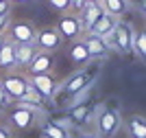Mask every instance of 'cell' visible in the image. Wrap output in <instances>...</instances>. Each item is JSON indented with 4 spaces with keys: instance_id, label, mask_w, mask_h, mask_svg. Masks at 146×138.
<instances>
[{
    "instance_id": "obj_1",
    "label": "cell",
    "mask_w": 146,
    "mask_h": 138,
    "mask_svg": "<svg viewBox=\"0 0 146 138\" xmlns=\"http://www.w3.org/2000/svg\"><path fill=\"white\" fill-rule=\"evenodd\" d=\"M109 50H116L120 55H131L135 50V29L127 20H118L116 29L105 37Z\"/></svg>"
},
{
    "instance_id": "obj_2",
    "label": "cell",
    "mask_w": 146,
    "mask_h": 138,
    "mask_svg": "<svg viewBox=\"0 0 146 138\" xmlns=\"http://www.w3.org/2000/svg\"><path fill=\"white\" fill-rule=\"evenodd\" d=\"M124 118H122L120 110L111 108V105H98L96 118H94V127H96V134L100 138H113L118 134V129L122 127Z\"/></svg>"
},
{
    "instance_id": "obj_3",
    "label": "cell",
    "mask_w": 146,
    "mask_h": 138,
    "mask_svg": "<svg viewBox=\"0 0 146 138\" xmlns=\"http://www.w3.org/2000/svg\"><path fill=\"white\" fill-rule=\"evenodd\" d=\"M96 75H98V66H87V64H85V68L72 72V75H70V77L59 85V90L63 92L66 96H72L74 92H79V90H83V88L94 85Z\"/></svg>"
},
{
    "instance_id": "obj_4",
    "label": "cell",
    "mask_w": 146,
    "mask_h": 138,
    "mask_svg": "<svg viewBox=\"0 0 146 138\" xmlns=\"http://www.w3.org/2000/svg\"><path fill=\"white\" fill-rule=\"evenodd\" d=\"M55 29L59 31L61 37L68 40V42L81 40V37L85 35V26H83V22H81V15L79 13H70V11H66L59 20H57Z\"/></svg>"
},
{
    "instance_id": "obj_5",
    "label": "cell",
    "mask_w": 146,
    "mask_h": 138,
    "mask_svg": "<svg viewBox=\"0 0 146 138\" xmlns=\"http://www.w3.org/2000/svg\"><path fill=\"white\" fill-rule=\"evenodd\" d=\"M37 110L39 108H33L29 103L18 101L15 108L11 110V114H9V120H11V125L18 127V129H29L31 125H35V120H37Z\"/></svg>"
},
{
    "instance_id": "obj_6",
    "label": "cell",
    "mask_w": 146,
    "mask_h": 138,
    "mask_svg": "<svg viewBox=\"0 0 146 138\" xmlns=\"http://www.w3.org/2000/svg\"><path fill=\"white\" fill-rule=\"evenodd\" d=\"M0 85L5 88L7 96L11 99V101H22V96L26 94V90H29V77H24V75H5V77L0 79Z\"/></svg>"
},
{
    "instance_id": "obj_7",
    "label": "cell",
    "mask_w": 146,
    "mask_h": 138,
    "mask_svg": "<svg viewBox=\"0 0 146 138\" xmlns=\"http://www.w3.org/2000/svg\"><path fill=\"white\" fill-rule=\"evenodd\" d=\"M61 44H63V37H61V33L57 29H52V26H44V29L37 31V35H35V46L39 48V50H46V53L59 50Z\"/></svg>"
},
{
    "instance_id": "obj_8",
    "label": "cell",
    "mask_w": 146,
    "mask_h": 138,
    "mask_svg": "<svg viewBox=\"0 0 146 138\" xmlns=\"http://www.w3.org/2000/svg\"><path fill=\"white\" fill-rule=\"evenodd\" d=\"M7 35H9V40L13 44H29V42H35L37 29L29 20H15V22H11Z\"/></svg>"
},
{
    "instance_id": "obj_9",
    "label": "cell",
    "mask_w": 146,
    "mask_h": 138,
    "mask_svg": "<svg viewBox=\"0 0 146 138\" xmlns=\"http://www.w3.org/2000/svg\"><path fill=\"white\" fill-rule=\"evenodd\" d=\"M29 83L35 88L44 99H52L59 92V81L50 77V72H39V75H29Z\"/></svg>"
},
{
    "instance_id": "obj_10",
    "label": "cell",
    "mask_w": 146,
    "mask_h": 138,
    "mask_svg": "<svg viewBox=\"0 0 146 138\" xmlns=\"http://www.w3.org/2000/svg\"><path fill=\"white\" fill-rule=\"evenodd\" d=\"M96 112H98V105H94V103L90 101V103H85V105H79V108H72V110H70L68 120L74 123L76 127H81V125H85V123H94Z\"/></svg>"
},
{
    "instance_id": "obj_11",
    "label": "cell",
    "mask_w": 146,
    "mask_h": 138,
    "mask_svg": "<svg viewBox=\"0 0 146 138\" xmlns=\"http://www.w3.org/2000/svg\"><path fill=\"white\" fill-rule=\"evenodd\" d=\"M55 66V55L46 53V50H37V55L33 57V61L29 64L26 72L29 75H39V72H50Z\"/></svg>"
},
{
    "instance_id": "obj_12",
    "label": "cell",
    "mask_w": 146,
    "mask_h": 138,
    "mask_svg": "<svg viewBox=\"0 0 146 138\" xmlns=\"http://www.w3.org/2000/svg\"><path fill=\"white\" fill-rule=\"evenodd\" d=\"M129 138H146V116L144 114H131L122 123Z\"/></svg>"
},
{
    "instance_id": "obj_13",
    "label": "cell",
    "mask_w": 146,
    "mask_h": 138,
    "mask_svg": "<svg viewBox=\"0 0 146 138\" xmlns=\"http://www.w3.org/2000/svg\"><path fill=\"white\" fill-rule=\"evenodd\" d=\"M83 42H85L87 50H90L92 59H105L107 53H109V46H107V42H105V37H96V35L85 33V35H83Z\"/></svg>"
},
{
    "instance_id": "obj_14",
    "label": "cell",
    "mask_w": 146,
    "mask_h": 138,
    "mask_svg": "<svg viewBox=\"0 0 146 138\" xmlns=\"http://www.w3.org/2000/svg\"><path fill=\"white\" fill-rule=\"evenodd\" d=\"M68 57H70V61H72V64H76V66H85V64H90V61H92L90 50H87L85 42H83V37H81V40H74V42H70V48H68Z\"/></svg>"
},
{
    "instance_id": "obj_15",
    "label": "cell",
    "mask_w": 146,
    "mask_h": 138,
    "mask_svg": "<svg viewBox=\"0 0 146 138\" xmlns=\"http://www.w3.org/2000/svg\"><path fill=\"white\" fill-rule=\"evenodd\" d=\"M105 7L100 5V2H85V7H83V11L79 13L81 15V22H83V26H85V33L92 29V24L96 22L100 15H105Z\"/></svg>"
},
{
    "instance_id": "obj_16",
    "label": "cell",
    "mask_w": 146,
    "mask_h": 138,
    "mask_svg": "<svg viewBox=\"0 0 146 138\" xmlns=\"http://www.w3.org/2000/svg\"><path fill=\"white\" fill-rule=\"evenodd\" d=\"M116 24H118V18L105 13V15H100L96 22L92 24V29L87 31V33H90V35H96V37H107L111 31L116 29Z\"/></svg>"
},
{
    "instance_id": "obj_17",
    "label": "cell",
    "mask_w": 146,
    "mask_h": 138,
    "mask_svg": "<svg viewBox=\"0 0 146 138\" xmlns=\"http://www.w3.org/2000/svg\"><path fill=\"white\" fill-rule=\"evenodd\" d=\"M39 48L35 46V42L29 44H15V66L18 68H29V64L33 61V57L37 55Z\"/></svg>"
},
{
    "instance_id": "obj_18",
    "label": "cell",
    "mask_w": 146,
    "mask_h": 138,
    "mask_svg": "<svg viewBox=\"0 0 146 138\" xmlns=\"http://www.w3.org/2000/svg\"><path fill=\"white\" fill-rule=\"evenodd\" d=\"M9 68H15V44L7 35V42L0 46V70H9Z\"/></svg>"
},
{
    "instance_id": "obj_19",
    "label": "cell",
    "mask_w": 146,
    "mask_h": 138,
    "mask_svg": "<svg viewBox=\"0 0 146 138\" xmlns=\"http://www.w3.org/2000/svg\"><path fill=\"white\" fill-rule=\"evenodd\" d=\"M103 7L105 11L109 13V15H113V18H124L129 13V9H131V2L129 0H103Z\"/></svg>"
},
{
    "instance_id": "obj_20",
    "label": "cell",
    "mask_w": 146,
    "mask_h": 138,
    "mask_svg": "<svg viewBox=\"0 0 146 138\" xmlns=\"http://www.w3.org/2000/svg\"><path fill=\"white\" fill-rule=\"evenodd\" d=\"M42 136L44 138H70L68 129L59 123H44L42 125Z\"/></svg>"
},
{
    "instance_id": "obj_21",
    "label": "cell",
    "mask_w": 146,
    "mask_h": 138,
    "mask_svg": "<svg viewBox=\"0 0 146 138\" xmlns=\"http://www.w3.org/2000/svg\"><path fill=\"white\" fill-rule=\"evenodd\" d=\"M92 94H94V85H90V88H83V90L74 92L72 96H70V103H68V108H79V105H85V103L92 101Z\"/></svg>"
},
{
    "instance_id": "obj_22",
    "label": "cell",
    "mask_w": 146,
    "mask_h": 138,
    "mask_svg": "<svg viewBox=\"0 0 146 138\" xmlns=\"http://www.w3.org/2000/svg\"><path fill=\"white\" fill-rule=\"evenodd\" d=\"M133 53L146 64V26L140 29V31H135V50Z\"/></svg>"
},
{
    "instance_id": "obj_23",
    "label": "cell",
    "mask_w": 146,
    "mask_h": 138,
    "mask_svg": "<svg viewBox=\"0 0 146 138\" xmlns=\"http://www.w3.org/2000/svg\"><path fill=\"white\" fill-rule=\"evenodd\" d=\"M22 103H29V105H33V108H42L44 103V96L39 94V92L33 88V85H29V90H26V94L22 96Z\"/></svg>"
},
{
    "instance_id": "obj_24",
    "label": "cell",
    "mask_w": 146,
    "mask_h": 138,
    "mask_svg": "<svg viewBox=\"0 0 146 138\" xmlns=\"http://www.w3.org/2000/svg\"><path fill=\"white\" fill-rule=\"evenodd\" d=\"M48 7L52 11H59V13H66L68 7H70V0H48Z\"/></svg>"
},
{
    "instance_id": "obj_25",
    "label": "cell",
    "mask_w": 146,
    "mask_h": 138,
    "mask_svg": "<svg viewBox=\"0 0 146 138\" xmlns=\"http://www.w3.org/2000/svg\"><path fill=\"white\" fill-rule=\"evenodd\" d=\"M87 0H70V7H68V11L70 13H81L83 11V7H85Z\"/></svg>"
},
{
    "instance_id": "obj_26",
    "label": "cell",
    "mask_w": 146,
    "mask_h": 138,
    "mask_svg": "<svg viewBox=\"0 0 146 138\" xmlns=\"http://www.w3.org/2000/svg\"><path fill=\"white\" fill-rule=\"evenodd\" d=\"M11 26V15H0V35H7Z\"/></svg>"
},
{
    "instance_id": "obj_27",
    "label": "cell",
    "mask_w": 146,
    "mask_h": 138,
    "mask_svg": "<svg viewBox=\"0 0 146 138\" xmlns=\"http://www.w3.org/2000/svg\"><path fill=\"white\" fill-rule=\"evenodd\" d=\"M11 0H0V15H9L11 13Z\"/></svg>"
},
{
    "instance_id": "obj_28",
    "label": "cell",
    "mask_w": 146,
    "mask_h": 138,
    "mask_svg": "<svg viewBox=\"0 0 146 138\" xmlns=\"http://www.w3.org/2000/svg\"><path fill=\"white\" fill-rule=\"evenodd\" d=\"M11 101V99H9V96H7V92H5V88H2V85H0V108H2V105H7V103Z\"/></svg>"
},
{
    "instance_id": "obj_29",
    "label": "cell",
    "mask_w": 146,
    "mask_h": 138,
    "mask_svg": "<svg viewBox=\"0 0 146 138\" xmlns=\"http://www.w3.org/2000/svg\"><path fill=\"white\" fill-rule=\"evenodd\" d=\"M0 138H11V132H9L5 125H0Z\"/></svg>"
},
{
    "instance_id": "obj_30",
    "label": "cell",
    "mask_w": 146,
    "mask_h": 138,
    "mask_svg": "<svg viewBox=\"0 0 146 138\" xmlns=\"http://www.w3.org/2000/svg\"><path fill=\"white\" fill-rule=\"evenodd\" d=\"M135 2H137V7H140V11L146 15V0H135Z\"/></svg>"
},
{
    "instance_id": "obj_31",
    "label": "cell",
    "mask_w": 146,
    "mask_h": 138,
    "mask_svg": "<svg viewBox=\"0 0 146 138\" xmlns=\"http://www.w3.org/2000/svg\"><path fill=\"white\" fill-rule=\"evenodd\" d=\"M79 138H100V136H98V134L96 132H94V134H81V136Z\"/></svg>"
},
{
    "instance_id": "obj_32",
    "label": "cell",
    "mask_w": 146,
    "mask_h": 138,
    "mask_svg": "<svg viewBox=\"0 0 146 138\" xmlns=\"http://www.w3.org/2000/svg\"><path fill=\"white\" fill-rule=\"evenodd\" d=\"M11 2H15V5H26V2H33V0H11Z\"/></svg>"
},
{
    "instance_id": "obj_33",
    "label": "cell",
    "mask_w": 146,
    "mask_h": 138,
    "mask_svg": "<svg viewBox=\"0 0 146 138\" xmlns=\"http://www.w3.org/2000/svg\"><path fill=\"white\" fill-rule=\"evenodd\" d=\"M5 42H7V35H0V46H2Z\"/></svg>"
},
{
    "instance_id": "obj_34",
    "label": "cell",
    "mask_w": 146,
    "mask_h": 138,
    "mask_svg": "<svg viewBox=\"0 0 146 138\" xmlns=\"http://www.w3.org/2000/svg\"><path fill=\"white\" fill-rule=\"evenodd\" d=\"M87 2H100V5H103V0H87Z\"/></svg>"
},
{
    "instance_id": "obj_35",
    "label": "cell",
    "mask_w": 146,
    "mask_h": 138,
    "mask_svg": "<svg viewBox=\"0 0 146 138\" xmlns=\"http://www.w3.org/2000/svg\"><path fill=\"white\" fill-rule=\"evenodd\" d=\"M129 2H135V0H129Z\"/></svg>"
}]
</instances>
